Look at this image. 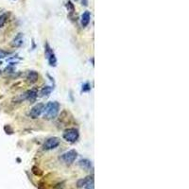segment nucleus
Masks as SVG:
<instances>
[{
    "label": "nucleus",
    "mask_w": 189,
    "mask_h": 189,
    "mask_svg": "<svg viewBox=\"0 0 189 189\" xmlns=\"http://www.w3.org/2000/svg\"><path fill=\"white\" fill-rule=\"evenodd\" d=\"M23 44H24V35H23V33H18L11 42V45L14 46V47H20Z\"/></svg>",
    "instance_id": "nucleus-7"
},
{
    "label": "nucleus",
    "mask_w": 189,
    "mask_h": 189,
    "mask_svg": "<svg viewBox=\"0 0 189 189\" xmlns=\"http://www.w3.org/2000/svg\"><path fill=\"white\" fill-rule=\"evenodd\" d=\"M7 19H8V14H3L0 15V29H1L5 25Z\"/></svg>",
    "instance_id": "nucleus-13"
},
{
    "label": "nucleus",
    "mask_w": 189,
    "mask_h": 189,
    "mask_svg": "<svg viewBox=\"0 0 189 189\" xmlns=\"http://www.w3.org/2000/svg\"><path fill=\"white\" fill-rule=\"evenodd\" d=\"M60 145V139L58 137H50L45 140V142L43 145V148L45 150H51L56 148Z\"/></svg>",
    "instance_id": "nucleus-4"
},
{
    "label": "nucleus",
    "mask_w": 189,
    "mask_h": 189,
    "mask_svg": "<svg viewBox=\"0 0 189 189\" xmlns=\"http://www.w3.org/2000/svg\"><path fill=\"white\" fill-rule=\"evenodd\" d=\"M64 139L69 143H75L79 139V136H80V133H79V131L75 128H70V129H67L64 132Z\"/></svg>",
    "instance_id": "nucleus-2"
},
{
    "label": "nucleus",
    "mask_w": 189,
    "mask_h": 189,
    "mask_svg": "<svg viewBox=\"0 0 189 189\" xmlns=\"http://www.w3.org/2000/svg\"><path fill=\"white\" fill-rule=\"evenodd\" d=\"M38 78H39V74L36 71H30L27 76V80L30 83H34L37 81Z\"/></svg>",
    "instance_id": "nucleus-9"
},
{
    "label": "nucleus",
    "mask_w": 189,
    "mask_h": 189,
    "mask_svg": "<svg viewBox=\"0 0 189 189\" xmlns=\"http://www.w3.org/2000/svg\"><path fill=\"white\" fill-rule=\"evenodd\" d=\"M37 96H38V93L35 90H29L28 92H26L24 94L23 98L29 100V101H30V102H33V101H35Z\"/></svg>",
    "instance_id": "nucleus-8"
},
{
    "label": "nucleus",
    "mask_w": 189,
    "mask_h": 189,
    "mask_svg": "<svg viewBox=\"0 0 189 189\" xmlns=\"http://www.w3.org/2000/svg\"><path fill=\"white\" fill-rule=\"evenodd\" d=\"M45 56L48 60L49 65L51 66H55L57 64V59L55 57V54L53 53L51 47L49 46L48 44H45Z\"/></svg>",
    "instance_id": "nucleus-6"
},
{
    "label": "nucleus",
    "mask_w": 189,
    "mask_h": 189,
    "mask_svg": "<svg viewBox=\"0 0 189 189\" xmlns=\"http://www.w3.org/2000/svg\"><path fill=\"white\" fill-rule=\"evenodd\" d=\"M90 19H91V14L89 11H85L83 12V14L81 16V25L82 27H87L90 23Z\"/></svg>",
    "instance_id": "nucleus-10"
},
{
    "label": "nucleus",
    "mask_w": 189,
    "mask_h": 189,
    "mask_svg": "<svg viewBox=\"0 0 189 189\" xmlns=\"http://www.w3.org/2000/svg\"><path fill=\"white\" fill-rule=\"evenodd\" d=\"M66 8H67V10H68V11H70V12H73V11H74V10H75L74 5L72 4V2H71V1H68V2L66 3Z\"/></svg>",
    "instance_id": "nucleus-16"
},
{
    "label": "nucleus",
    "mask_w": 189,
    "mask_h": 189,
    "mask_svg": "<svg viewBox=\"0 0 189 189\" xmlns=\"http://www.w3.org/2000/svg\"><path fill=\"white\" fill-rule=\"evenodd\" d=\"M91 87H90V84L89 83H85L83 86H82V91L83 92H87V91H90Z\"/></svg>",
    "instance_id": "nucleus-18"
},
{
    "label": "nucleus",
    "mask_w": 189,
    "mask_h": 189,
    "mask_svg": "<svg viewBox=\"0 0 189 189\" xmlns=\"http://www.w3.org/2000/svg\"><path fill=\"white\" fill-rule=\"evenodd\" d=\"M9 54H10V53L7 52V51H5V50L0 49V59H4V58H6Z\"/></svg>",
    "instance_id": "nucleus-17"
},
{
    "label": "nucleus",
    "mask_w": 189,
    "mask_h": 189,
    "mask_svg": "<svg viewBox=\"0 0 189 189\" xmlns=\"http://www.w3.org/2000/svg\"><path fill=\"white\" fill-rule=\"evenodd\" d=\"M51 92H52V88H51V87H50V86H45L43 89L40 91V96H48Z\"/></svg>",
    "instance_id": "nucleus-12"
},
{
    "label": "nucleus",
    "mask_w": 189,
    "mask_h": 189,
    "mask_svg": "<svg viewBox=\"0 0 189 189\" xmlns=\"http://www.w3.org/2000/svg\"><path fill=\"white\" fill-rule=\"evenodd\" d=\"M45 104L43 103H37L36 105H34L31 110H30V117L32 118H38L42 113L44 112V110H45Z\"/></svg>",
    "instance_id": "nucleus-5"
},
{
    "label": "nucleus",
    "mask_w": 189,
    "mask_h": 189,
    "mask_svg": "<svg viewBox=\"0 0 189 189\" xmlns=\"http://www.w3.org/2000/svg\"><path fill=\"white\" fill-rule=\"evenodd\" d=\"M85 188L86 189H93L94 188V179H93V177L89 178V180H88V182L85 185Z\"/></svg>",
    "instance_id": "nucleus-15"
},
{
    "label": "nucleus",
    "mask_w": 189,
    "mask_h": 189,
    "mask_svg": "<svg viewBox=\"0 0 189 189\" xmlns=\"http://www.w3.org/2000/svg\"><path fill=\"white\" fill-rule=\"evenodd\" d=\"M89 178H90V177H86V178H84V179L79 180L78 183H77L78 186H79V187H85V185H86L88 180H89Z\"/></svg>",
    "instance_id": "nucleus-14"
},
{
    "label": "nucleus",
    "mask_w": 189,
    "mask_h": 189,
    "mask_svg": "<svg viewBox=\"0 0 189 189\" xmlns=\"http://www.w3.org/2000/svg\"><path fill=\"white\" fill-rule=\"evenodd\" d=\"M82 5H84V6H87L88 5V1H87V0H82Z\"/></svg>",
    "instance_id": "nucleus-19"
},
{
    "label": "nucleus",
    "mask_w": 189,
    "mask_h": 189,
    "mask_svg": "<svg viewBox=\"0 0 189 189\" xmlns=\"http://www.w3.org/2000/svg\"><path fill=\"white\" fill-rule=\"evenodd\" d=\"M0 74H1V71H0Z\"/></svg>",
    "instance_id": "nucleus-20"
},
{
    "label": "nucleus",
    "mask_w": 189,
    "mask_h": 189,
    "mask_svg": "<svg viewBox=\"0 0 189 189\" xmlns=\"http://www.w3.org/2000/svg\"><path fill=\"white\" fill-rule=\"evenodd\" d=\"M79 165H80V167L81 168L86 169V170H89L92 167V162L90 160H88V159H81L79 162Z\"/></svg>",
    "instance_id": "nucleus-11"
},
{
    "label": "nucleus",
    "mask_w": 189,
    "mask_h": 189,
    "mask_svg": "<svg viewBox=\"0 0 189 189\" xmlns=\"http://www.w3.org/2000/svg\"><path fill=\"white\" fill-rule=\"evenodd\" d=\"M78 157V152L76 151L75 149H71L67 152L64 153L61 156V160L64 162L66 165H71L75 162V160L77 159Z\"/></svg>",
    "instance_id": "nucleus-3"
},
{
    "label": "nucleus",
    "mask_w": 189,
    "mask_h": 189,
    "mask_svg": "<svg viewBox=\"0 0 189 189\" xmlns=\"http://www.w3.org/2000/svg\"><path fill=\"white\" fill-rule=\"evenodd\" d=\"M60 111V104L57 101H51L48 102L45 106L44 110V118L47 120L54 119L59 113Z\"/></svg>",
    "instance_id": "nucleus-1"
}]
</instances>
